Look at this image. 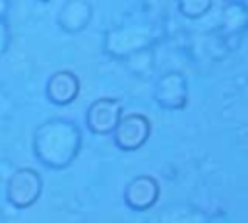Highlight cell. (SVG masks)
<instances>
[{
    "mask_svg": "<svg viewBox=\"0 0 248 223\" xmlns=\"http://www.w3.org/2000/svg\"><path fill=\"white\" fill-rule=\"evenodd\" d=\"M62 89L66 91L64 95H66L68 101H72L76 97L78 81H76V78L70 72H58V78H56V74L52 76V80L48 83V95H50V99H54L58 95V91H62Z\"/></svg>",
    "mask_w": 248,
    "mask_h": 223,
    "instance_id": "277c9868",
    "label": "cell"
},
{
    "mask_svg": "<svg viewBox=\"0 0 248 223\" xmlns=\"http://www.w3.org/2000/svg\"><path fill=\"white\" fill-rule=\"evenodd\" d=\"M31 182L37 184L39 178L29 169H21L17 175L12 176V182H10V200H12V204H16V206H29V204H33L37 194L31 192V188H27Z\"/></svg>",
    "mask_w": 248,
    "mask_h": 223,
    "instance_id": "3957f363",
    "label": "cell"
},
{
    "mask_svg": "<svg viewBox=\"0 0 248 223\" xmlns=\"http://www.w3.org/2000/svg\"><path fill=\"white\" fill-rule=\"evenodd\" d=\"M147 134H149L147 120L140 114H130L124 120H120L116 126V142L120 147H126V149H134L141 145Z\"/></svg>",
    "mask_w": 248,
    "mask_h": 223,
    "instance_id": "6da1fadb",
    "label": "cell"
},
{
    "mask_svg": "<svg viewBox=\"0 0 248 223\" xmlns=\"http://www.w3.org/2000/svg\"><path fill=\"white\" fill-rule=\"evenodd\" d=\"M118 103L116 101H108V99H101L97 101L95 105H91L89 109V114H87V122H89V128L103 134V132H108L116 126L118 122Z\"/></svg>",
    "mask_w": 248,
    "mask_h": 223,
    "instance_id": "7a4b0ae2",
    "label": "cell"
},
{
    "mask_svg": "<svg viewBox=\"0 0 248 223\" xmlns=\"http://www.w3.org/2000/svg\"><path fill=\"white\" fill-rule=\"evenodd\" d=\"M155 198H157V182H153L151 178H145V188H141L140 192H136L132 188L128 190V200H130L128 204L134 207H140V209L149 207Z\"/></svg>",
    "mask_w": 248,
    "mask_h": 223,
    "instance_id": "5b68a950",
    "label": "cell"
}]
</instances>
